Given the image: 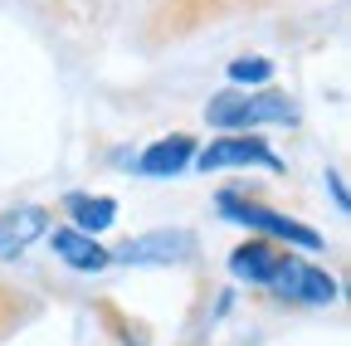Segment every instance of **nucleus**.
Instances as JSON below:
<instances>
[{
    "label": "nucleus",
    "mask_w": 351,
    "mask_h": 346,
    "mask_svg": "<svg viewBox=\"0 0 351 346\" xmlns=\"http://www.w3.org/2000/svg\"><path fill=\"white\" fill-rule=\"evenodd\" d=\"M302 112L293 98H283L278 88H258V93H239L225 88L205 103V122L230 127V132H249V127H293Z\"/></svg>",
    "instance_id": "nucleus-2"
},
{
    "label": "nucleus",
    "mask_w": 351,
    "mask_h": 346,
    "mask_svg": "<svg viewBox=\"0 0 351 346\" xmlns=\"http://www.w3.org/2000/svg\"><path fill=\"white\" fill-rule=\"evenodd\" d=\"M215 210L225 214V220H234V225H244V230H258V234H269V239H283L288 249H327V239L313 230V225H302V220H293V214H283V210H274L263 195H244V190H219L215 195Z\"/></svg>",
    "instance_id": "nucleus-1"
},
{
    "label": "nucleus",
    "mask_w": 351,
    "mask_h": 346,
    "mask_svg": "<svg viewBox=\"0 0 351 346\" xmlns=\"http://www.w3.org/2000/svg\"><path fill=\"white\" fill-rule=\"evenodd\" d=\"M195 254H200V239L191 230H152V234L117 244L108 258L112 264H132V269H176V264H191Z\"/></svg>",
    "instance_id": "nucleus-4"
},
{
    "label": "nucleus",
    "mask_w": 351,
    "mask_h": 346,
    "mask_svg": "<svg viewBox=\"0 0 351 346\" xmlns=\"http://www.w3.org/2000/svg\"><path fill=\"white\" fill-rule=\"evenodd\" d=\"M263 293L274 302H283V308H327L337 297V278L327 269H317V264H307V258L283 249V258H278L274 278L263 283Z\"/></svg>",
    "instance_id": "nucleus-3"
},
{
    "label": "nucleus",
    "mask_w": 351,
    "mask_h": 346,
    "mask_svg": "<svg viewBox=\"0 0 351 346\" xmlns=\"http://www.w3.org/2000/svg\"><path fill=\"white\" fill-rule=\"evenodd\" d=\"M225 73H230V83H234V88L244 93V88H263V83L274 78V64H269V59H234Z\"/></svg>",
    "instance_id": "nucleus-12"
},
{
    "label": "nucleus",
    "mask_w": 351,
    "mask_h": 346,
    "mask_svg": "<svg viewBox=\"0 0 351 346\" xmlns=\"http://www.w3.org/2000/svg\"><path fill=\"white\" fill-rule=\"evenodd\" d=\"M278 258H283V249H278V244H269V239H244V244L230 254V273H234L239 283H254V288H263V283L274 278Z\"/></svg>",
    "instance_id": "nucleus-10"
},
{
    "label": "nucleus",
    "mask_w": 351,
    "mask_h": 346,
    "mask_svg": "<svg viewBox=\"0 0 351 346\" xmlns=\"http://www.w3.org/2000/svg\"><path fill=\"white\" fill-rule=\"evenodd\" d=\"M64 214H69V225L78 230V234H103V230H112L117 225V200L112 195H88V190H69L64 200Z\"/></svg>",
    "instance_id": "nucleus-8"
},
{
    "label": "nucleus",
    "mask_w": 351,
    "mask_h": 346,
    "mask_svg": "<svg viewBox=\"0 0 351 346\" xmlns=\"http://www.w3.org/2000/svg\"><path fill=\"white\" fill-rule=\"evenodd\" d=\"M191 166H200V171H225V166H269V171H283L278 151L263 137H254V132H230V137H219L210 147H195Z\"/></svg>",
    "instance_id": "nucleus-5"
},
{
    "label": "nucleus",
    "mask_w": 351,
    "mask_h": 346,
    "mask_svg": "<svg viewBox=\"0 0 351 346\" xmlns=\"http://www.w3.org/2000/svg\"><path fill=\"white\" fill-rule=\"evenodd\" d=\"M49 249H54V258H64V264L73 269V273H103L112 258H108V249L93 239V234H78L73 225H54L49 234Z\"/></svg>",
    "instance_id": "nucleus-7"
},
{
    "label": "nucleus",
    "mask_w": 351,
    "mask_h": 346,
    "mask_svg": "<svg viewBox=\"0 0 351 346\" xmlns=\"http://www.w3.org/2000/svg\"><path fill=\"white\" fill-rule=\"evenodd\" d=\"M34 312V302L25 297V293H15V288H5V283H0V341H5L25 317Z\"/></svg>",
    "instance_id": "nucleus-11"
},
{
    "label": "nucleus",
    "mask_w": 351,
    "mask_h": 346,
    "mask_svg": "<svg viewBox=\"0 0 351 346\" xmlns=\"http://www.w3.org/2000/svg\"><path fill=\"white\" fill-rule=\"evenodd\" d=\"M191 161H195V137L191 132H176V137L152 142L137 156V171H142V176H181Z\"/></svg>",
    "instance_id": "nucleus-9"
},
{
    "label": "nucleus",
    "mask_w": 351,
    "mask_h": 346,
    "mask_svg": "<svg viewBox=\"0 0 351 346\" xmlns=\"http://www.w3.org/2000/svg\"><path fill=\"white\" fill-rule=\"evenodd\" d=\"M327 186H332V200H337V210H346V181H341V171H327Z\"/></svg>",
    "instance_id": "nucleus-13"
},
{
    "label": "nucleus",
    "mask_w": 351,
    "mask_h": 346,
    "mask_svg": "<svg viewBox=\"0 0 351 346\" xmlns=\"http://www.w3.org/2000/svg\"><path fill=\"white\" fill-rule=\"evenodd\" d=\"M54 230V210L49 205H15L0 214V258H20L29 244H39L44 234Z\"/></svg>",
    "instance_id": "nucleus-6"
}]
</instances>
